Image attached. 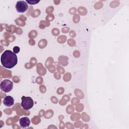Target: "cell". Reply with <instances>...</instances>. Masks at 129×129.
Returning a JSON list of instances; mask_svg holds the SVG:
<instances>
[{
    "label": "cell",
    "instance_id": "277c9868",
    "mask_svg": "<svg viewBox=\"0 0 129 129\" xmlns=\"http://www.w3.org/2000/svg\"><path fill=\"white\" fill-rule=\"evenodd\" d=\"M28 8L27 4L26 2L23 1L17 2L16 5V9L19 13H24L26 12Z\"/></svg>",
    "mask_w": 129,
    "mask_h": 129
},
{
    "label": "cell",
    "instance_id": "3957f363",
    "mask_svg": "<svg viewBox=\"0 0 129 129\" xmlns=\"http://www.w3.org/2000/svg\"><path fill=\"white\" fill-rule=\"evenodd\" d=\"M0 87L3 91L8 93L12 90L13 88V83L11 81L6 79L1 82Z\"/></svg>",
    "mask_w": 129,
    "mask_h": 129
},
{
    "label": "cell",
    "instance_id": "7a4b0ae2",
    "mask_svg": "<svg viewBox=\"0 0 129 129\" xmlns=\"http://www.w3.org/2000/svg\"><path fill=\"white\" fill-rule=\"evenodd\" d=\"M21 99V106L25 110H29L33 106L34 102L33 99L30 97L23 96Z\"/></svg>",
    "mask_w": 129,
    "mask_h": 129
},
{
    "label": "cell",
    "instance_id": "5b68a950",
    "mask_svg": "<svg viewBox=\"0 0 129 129\" xmlns=\"http://www.w3.org/2000/svg\"><path fill=\"white\" fill-rule=\"evenodd\" d=\"M19 122L21 127L25 128L29 126L30 124V120L28 117H23L20 118Z\"/></svg>",
    "mask_w": 129,
    "mask_h": 129
},
{
    "label": "cell",
    "instance_id": "6da1fadb",
    "mask_svg": "<svg viewBox=\"0 0 129 129\" xmlns=\"http://www.w3.org/2000/svg\"><path fill=\"white\" fill-rule=\"evenodd\" d=\"M1 61L4 67L12 69L17 64L18 58L14 52L10 50H6L1 55Z\"/></svg>",
    "mask_w": 129,
    "mask_h": 129
},
{
    "label": "cell",
    "instance_id": "52a82bcc",
    "mask_svg": "<svg viewBox=\"0 0 129 129\" xmlns=\"http://www.w3.org/2000/svg\"><path fill=\"white\" fill-rule=\"evenodd\" d=\"M20 47H18V46H15L14 48H13V52L15 53H18L20 51Z\"/></svg>",
    "mask_w": 129,
    "mask_h": 129
},
{
    "label": "cell",
    "instance_id": "8992f818",
    "mask_svg": "<svg viewBox=\"0 0 129 129\" xmlns=\"http://www.w3.org/2000/svg\"><path fill=\"white\" fill-rule=\"evenodd\" d=\"M3 103L5 106L10 107L14 104V99L11 96H7L4 99Z\"/></svg>",
    "mask_w": 129,
    "mask_h": 129
},
{
    "label": "cell",
    "instance_id": "ba28073f",
    "mask_svg": "<svg viewBox=\"0 0 129 129\" xmlns=\"http://www.w3.org/2000/svg\"><path fill=\"white\" fill-rule=\"evenodd\" d=\"M27 3H28L30 5H35L39 2V1H26Z\"/></svg>",
    "mask_w": 129,
    "mask_h": 129
}]
</instances>
